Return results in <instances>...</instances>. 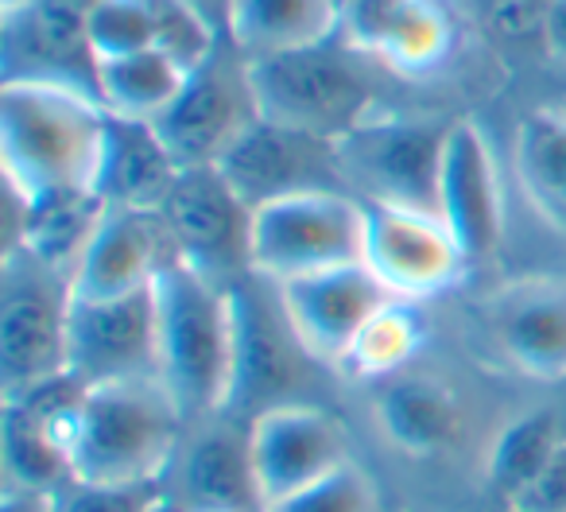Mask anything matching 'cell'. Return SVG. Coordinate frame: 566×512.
<instances>
[{
	"label": "cell",
	"instance_id": "cell-1",
	"mask_svg": "<svg viewBox=\"0 0 566 512\" xmlns=\"http://www.w3.org/2000/svg\"><path fill=\"white\" fill-rule=\"evenodd\" d=\"M109 109L86 86L20 74L0 86L4 182L28 202L59 190H94Z\"/></svg>",
	"mask_w": 566,
	"mask_h": 512
},
{
	"label": "cell",
	"instance_id": "cell-2",
	"mask_svg": "<svg viewBox=\"0 0 566 512\" xmlns=\"http://www.w3.org/2000/svg\"><path fill=\"white\" fill-rule=\"evenodd\" d=\"M159 380L187 424L226 416L233 388V288L175 261L156 280Z\"/></svg>",
	"mask_w": 566,
	"mask_h": 512
},
{
	"label": "cell",
	"instance_id": "cell-3",
	"mask_svg": "<svg viewBox=\"0 0 566 512\" xmlns=\"http://www.w3.org/2000/svg\"><path fill=\"white\" fill-rule=\"evenodd\" d=\"M187 427V416L159 377L86 388L71 450L74 478L128 485L167 481Z\"/></svg>",
	"mask_w": 566,
	"mask_h": 512
},
{
	"label": "cell",
	"instance_id": "cell-4",
	"mask_svg": "<svg viewBox=\"0 0 566 512\" xmlns=\"http://www.w3.org/2000/svg\"><path fill=\"white\" fill-rule=\"evenodd\" d=\"M338 40V35H334ZM252 94L264 121L338 144L373 113V86L331 40L249 59Z\"/></svg>",
	"mask_w": 566,
	"mask_h": 512
},
{
	"label": "cell",
	"instance_id": "cell-5",
	"mask_svg": "<svg viewBox=\"0 0 566 512\" xmlns=\"http://www.w3.org/2000/svg\"><path fill=\"white\" fill-rule=\"evenodd\" d=\"M252 276L268 284L315 276L365 257V202L349 190H300L252 210Z\"/></svg>",
	"mask_w": 566,
	"mask_h": 512
},
{
	"label": "cell",
	"instance_id": "cell-6",
	"mask_svg": "<svg viewBox=\"0 0 566 512\" xmlns=\"http://www.w3.org/2000/svg\"><path fill=\"white\" fill-rule=\"evenodd\" d=\"M71 276L48 269L28 252H4L0 295V385L17 396L66 373Z\"/></svg>",
	"mask_w": 566,
	"mask_h": 512
},
{
	"label": "cell",
	"instance_id": "cell-7",
	"mask_svg": "<svg viewBox=\"0 0 566 512\" xmlns=\"http://www.w3.org/2000/svg\"><path fill=\"white\" fill-rule=\"evenodd\" d=\"M450 125L400 117H369L338 140L342 179L365 202L411 206L439 213V167Z\"/></svg>",
	"mask_w": 566,
	"mask_h": 512
},
{
	"label": "cell",
	"instance_id": "cell-8",
	"mask_svg": "<svg viewBox=\"0 0 566 512\" xmlns=\"http://www.w3.org/2000/svg\"><path fill=\"white\" fill-rule=\"evenodd\" d=\"M300 362H311L283 315L275 284L244 276L233 284V388L226 416L252 424L275 404H292Z\"/></svg>",
	"mask_w": 566,
	"mask_h": 512
},
{
	"label": "cell",
	"instance_id": "cell-9",
	"mask_svg": "<svg viewBox=\"0 0 566 512\" xmlns=\"http://www.w3.org/2000/svg\"><path fill=\"white\" fill-rule=\"evenodd\" d=\"M159 213L182 264L229 288L252 276V206L229 187L218 167H182Z\"/></svg>",
	"mask_w": 566,
	"mask_h": 512
},
{
	"label": "cell",
	"instance_id": "cell-10",
	"mask_svg": "<svg viewBox=\"0 0 566 512\" xmlns=\"http://www.w3.org/2000/svg\"><path fill=\"white\" fill-rule=\"evenodd\" d=\"M256 117L249 59L221 40V48L198 71H190L182 94L156 121V128L179 167H213Z\"/></svg>",
	"mask_w": 566,
	"mask_h": 512
},
{
	"label": "cell",
	"instance_id": "cell-11",
	"mask_svg": "<svg viewBox=\"0 0 566 512\" xmlns=\"http://www.w3.org/2000/svg\"><path fill=\"white\" fill-rule=\"evenodd\" d=\"M66 373L86 388L159 377L156 284L113 300H71Z\"/></svg>",
	"mask_w": 566,
	"mask_h": 512
},
{
	"label": "cell",
	"instance_id": "cell-12",
	"mask_svg": "<svg viewBox=\"0 0 566 512\" xmlns=\"http://www.w3.org/2000/svg\"><path fill=\"white\" fill-rule=\"evenodd\" d=\"M361 261L396 300L411 303L450 288L470 264L439 213L388 202H365Z\"/></svg>",
	"mask_w": 566,
	"mask_h": 512
},
{
	"label": "cell",
	"instance_id": "cell-13",
	"mask_svg": "<svg viewBox=\"0 0 566 512\" xmlns=\"http://www.w3.org/2000/svg\"><path fill=\"white\" fill-rule=\"evenodd\" d=\"M252 470L268 504L300 493L349 462V435L326 408L307 400L275 404L249 424Z\"/></svg>",
	"mask_w": 566,
	"mask_h": 512
},
{
	"label": "cell",
	"instance_id": "cell-14",
	"mask_svg": "<svg viewBox=\"0 0 566 512\" xmlns=\"http://www.w3.org/2000/svg\"><path fill=\"white\" fill-rule=\"evenodd\" d=\"M221 175L229 187L256 210V206L272 202L283 195H300V190H331L342 187V164H338V144L323 140V136L295 133V128L272 125V121L256 117L237 144L218 159Z\"/></svg>",
	"mask_w": 566,
	"mask_h": 512
},
{
	"label": "cell",
	"instance_id": "cell-15",
	"mask_svg": "<svg viewBox=\"0 0 566 512\" xmlns=\"http://www.w3.org/2000/svg\"><path fill=\"white\" fill-rule=\"evenodd\" d=\"M280 307L292 323L295 338L303 342L311 362H323L338 369L342 357L349 354L354 338L365 331L373 315L396 295L365 269V261L342 264V269H326L315 276L287 280L275 284Z\"/></svg>",
	"mask_w": 566,
	"mask_h": 512
},
{
	"label": "cell",
	"instance_id": "cell-16",
	"mask_svg": "<svg viewBox=\"0 0 566 512\" xmlns=\"http://www.w3.org/2000/svg\"><path fill=\"white\" fill-rule=\"evenodd\" d=\"M179 261L164 213L109 206L71 272L74 300H113V295L144 292Z\"/></svg>",
	"mask_w": 566,
	"mask_h": 512
},
{
	"label": "cell",
	"instance_id": "cell-17",
	"mask_svg": "<svg viewBox=\"0 0 566 512\" xmlns=\"http://www.w3.org/2000/svg\"><path fill=\"white\" fill-rule=\"evenodd\" d=\"M439 218L454 233L465 261H485L504 229L501 175L478 121H454L447 128L439 167Z\"/></svg>",
	"mask_w": 566,
	"mask_h": 512
},
{
	"label": "cell",
	"instance_id": "cell-18",
	"mask_svg": "<svg viewBox=\"0 0 566 512\" xmlns=\"http://www.w3.org/2000/svg\"><path fill=\"white\" fill-rule=\"evenodd\" d=\"M167 473H175L167 493L190 512H264L252 470L249 424L241 419L213 416L195 424Z\"/></svg>",
	"mask_w": 566,
	"mask_h": 512
},
{
	"label": "cell",
	"instance_id": "cell-19",
	"mask_svg": "<svg viewBox=\"0 0 566 512\" xmlns=\"http://www.w3.org/2000/svg\"><path fill=\"white\" fill-rule=\"evenodd\" d=\"M338 40L400 74H427L447 59L454 20L447 0H354L342 9Z\"/></svg>",
	"mask_w": 566,
	"mask_h": 512
},
{
	"label": "cell",
	"instance_id": "cell-20",
	"mask_svg": "<svg viewBox=\"0 0 566 512\" xmlns=\"http://www.w3.org/2000/svg\"><path fill=\"white\" fill-rule=\"evenodd\" d=\"M501 354L532 380H566V276L509 280L489 300Z\"/></svg>",
	"mask_w": 566,
	"mask_h": 512
},
{
	"label": "cell",
	"instance_id": "cell-21",
	"mask_svg": "<svg viewBox=\"0 0 566 512\" xmlns=\"http://www.w3.org/2000/svg\"><path fill=\"white\" fill-rule=\"evenodd\" d=\"M179 159L151 121H133L109 113L105 121L102 159H97L94 195L105 206L128 210H159L179 179Z\"/></svg>",
	"mask_w": 566,
	"mask_h": 512
},
{
	"label": "cell",
	"instance_id": "cell-22",
	"mask_svg": "<svg viewBox=\"0 0 566 512\" xmlns=\"http://www.w3.org/2000/svg\"><path fill=\"white\" fill-rule=\"evenodd\" d=\"M338 24V0H229L226 40L244 59H260L334 40Z\"/></svg>",
	"mask_w": 566,
	"mask_h": 512
},
{
	"label": "cell",
	"instance_id": "cell-23",
	"mask_svg": "<svg viewBox=\"0 0 566 512\" xmlns=\"http://www.w3.org/2000/svg\"><path fill=\"white\" fill-rule=\"evenodd\" d=\"M377 419L385 435L408 454H434L447 450L462 431V411L447 385L431 377L396 373L377 396Z\"/></svg>",
	"mask_w": 566,
	"mask_h": 512
},
{
	"label": "cell",
	"instance_id": "cell-24",
	"mask_svg": "<svg viewBox=\"0 0 566 512\" xmlns=\"http://www.w3.org/2000/svg\"><path fill=\"white\" fill-rule=\"evenodd\" d=\"M512 167L524 190V202L566 237V113L532 109L516 125Z\"/></svg>",
	"mask_w": 566,
	"mask_h": 512
},
{
	"label": "cell",
	"instance_id": "cell-25",
	"mask_svg": "<svg viewBox=\"0 0 566 512\" xmlns=\"http://www.w3.org/2000/svg\"><path fill=\"white\" fill-rule=\"evenodd\" d=\"M187 79H190L187 66H179L159 48H148V51H136V55L113 59V63H97L94 90L109 113L156 125L175 105V97L182 94Z\"/></svg>",
	"mask_w": 566,
	"mask_h": 512
},
{
	"label": "cell",
	"instance_id": "cell-26",
	"mask_svg": "<svg viewBox=\"0 0 566 512\" xmlns=\"http://www.w3.org/2000/svg\"><path fill=\"white\" fill-rule=\"evenodd\" d=\"M94 0H35L24 17L9 20V24H24V32L32 35L28 55L40 59L48 71H40V79H63L71 82L63 71H86L94 74L97 63L90 55L86 43V20ZM78 86V82H74Z\"/></svg>",
	"mask_w": 566,
	"mask_h": 512
},
{
	"label": "cell",
	"instance_id": "cell-27",
	"mask_svg": "<svg viewBox=\"0 0 566 512\" xmlns=\"http://www.w3.org/2000/svg\"><path fill=\"white\" fill-rule=\"evenodd\" d=\"M423 342V323L411 300H392L365 323L338 369L354 380H388L411 362Z\"/></svg>",
	"mask_w": 566,
	"mask_h": 512
},
{
	"label": "cell",
	"instance_id": "cell-28",
	"mask_svg": "<svg viewBox=\"0 0 566 512\" xmlns=\"http://www.w3.org/2000/svg\"><path fill=\"white\" fill-rule=\"evenodd\" d=\"M563 439V427L551 411L520 416L496 435L493 450H489V481L501 489L504 501H512L547 466V458L555 454Z\"/></svg>",
	"mask_w": 566,
	"mask_h": 512
},
{
	"label": "cell",
	"instance_id": "cell-29",
	"mask_svg": "<svg viewBox=\"0 0 566 512\" xmlns=\"http://www.w3.org/2000/svg\"><path fill=\"white\" fill-rule=\"evenodd\" d=\"M86 43L94 63H113V59L156 48L148 4L144 0H94L86 20Z\"/></svg>",
	"mask_w": 566,
	"mask_h": 512
},
{
	"label": "cell",
	"instance_id": "cell-30",
	"mask_svg": "<svg viewBox=\"0 0 566 512\" xmlns=\"http://www.w3.org/2000/svg\"><path fill=\"white\" fill-rule=\"evenodd\" d=\"M144 4L151 12L156 48L164 55H171L179 66H187V71H198L226 40L190 0H144Z\"/></svg>",
	"mask_w": 566,
	"mask_h": 512
},
{
	"label": "cell",
	"instance_id": "cell-31",
	"mask_svg": "<svg viewBox=\"0 0 566 512\" xmlns=\"http://www.w3.org/2000/svg\"><path fill=\"white\" fill-rule=\"evenodd\" d=\"M268 512H380V493L369 473L349 458L300 493L268 504Z\"/></svg>",
	"mask_w": 566,
	"mask_h": 512
},
{
	"label": "cell",
	"instance_id": "cell-32",
	"mask_svg": "<svg viewBox=\"0 0 566 512\" xmlns=\"http://www.w3.org/2000/svg\"><path fill=\"white\" fill-rule=\"evenodd\" d=\"M164 493V481L156 485H128V481H66L55 493V512H144Z\"/></svg>",
	"mask_w": 566,
	"mask_h": 512
},
{
	"label": "cell",
	"instance_id": "cell-33",
	"mask_svg": "<svg viewBox=\"0 0 566 512\" xmlns=\"http://www.w3.org/2000/svg\"><path fill=\"white\" fill-rule=\"evenodd\" d=\"M516 512H566V439L539 473L509 501Z\"/></svg>",
	"mask_w": 566,
	"mask_h": 512
},
{
	"label": "cell",
	"instance_id": "cell-34",
	"mask_svg": "<svg viewBox=\"0 0 566 512\" xmlns=\"http://www.w3.org/2000/svg\"><path fill=\"white\" fill-rule=\"evenodd\" d=\"M0 512H55V493H35V489H9L4 485Z\"/></svg>",
	"mask_w": 566,
	"mask_h": 512
},
{
	"label": "cell",
	"instance_id": "cell-35",
	"mask_svg": "<svg viewBox=\"0 0 566 512\" xmlns=\"http://www.w3.org/2000/svg\"><path fill=\"white\" fill-rule=\"evenodd\" d=\"M543 40H547V51L558 59V63H566V0H555L547 9V20H543Z\"/></svg>",
	"mask_w": 566,
	"mask_h": 512
},
{
	"label": "cell",
	"instance_id": "cell-36",
	"mask_svg": "<svg viewBox=\"0 0 566 512\" xmlns=\"http://www.w3.org/2000/svg\"><path fill=\"white\" fill-rule=\"evenodd\" d=\"M198 12H202L206 20H210L213 28H218L221 35H226V17H229V0H190Z\"/></svg>",
	"mask_w": 566,
	"mask_h": 512
},
{
	"label": "cell",
	"instance_id": "cell-37",
	"mask_svg": "<svg viewBox=\"0 0 566 512\" xmlns=\"http://www.w3.org/2000/svg\"><path fill=\"white\" fill-rule=\"evenodd\" d=\"M144 512H190V509H187V504H182V501H175V497L167 493V485H164V493H159L156 501H151Z\"/></svg>",
	"mask_w": 566,
	"mask_h": 512
},
{
	"label": "cell",
	"instance_id": "cell-38",
	"mask_svg": "<svg viewBox=\"0 0 566 512\" xmlns=\"http://www.w3.org/2000/svg\"><path fill=\"white\" fill-rule=\"evenodd\" d=\"M35 0H0V9H4V20H17L24 17L28 9H32Z\"/></svg>",
	"mask_w": 566,
	"mask_h": 512
},
{
	"label": "cell",
	"instance_id": "cell-39",
	"mask_svg": "<svg viewBox=\"0 0 566 512\" xmlns=\"http://www.w3.org/2000/svg\"><path fill=\"white\" fill-rule=\"evenodd\" d=\"M346 4H354V0H338V9H346Z\"/></svg>",
	"mask_w": 566,
	"mask_h": 512
},
{
	"label": "cell",
	"instance_id": "cell-40",
	"mask_svg": "<svg viewBox=\"0 0 566 512\" xmlns=\"http://www.w3.org/2000/svg\"><path fill=\"white\" fill-rule=\"evenodd\" d=\"M509 512H516V509H509Z\"/></svg>",
	"mask_w": 566,
	"mask_h": 512
}]
</instances>
